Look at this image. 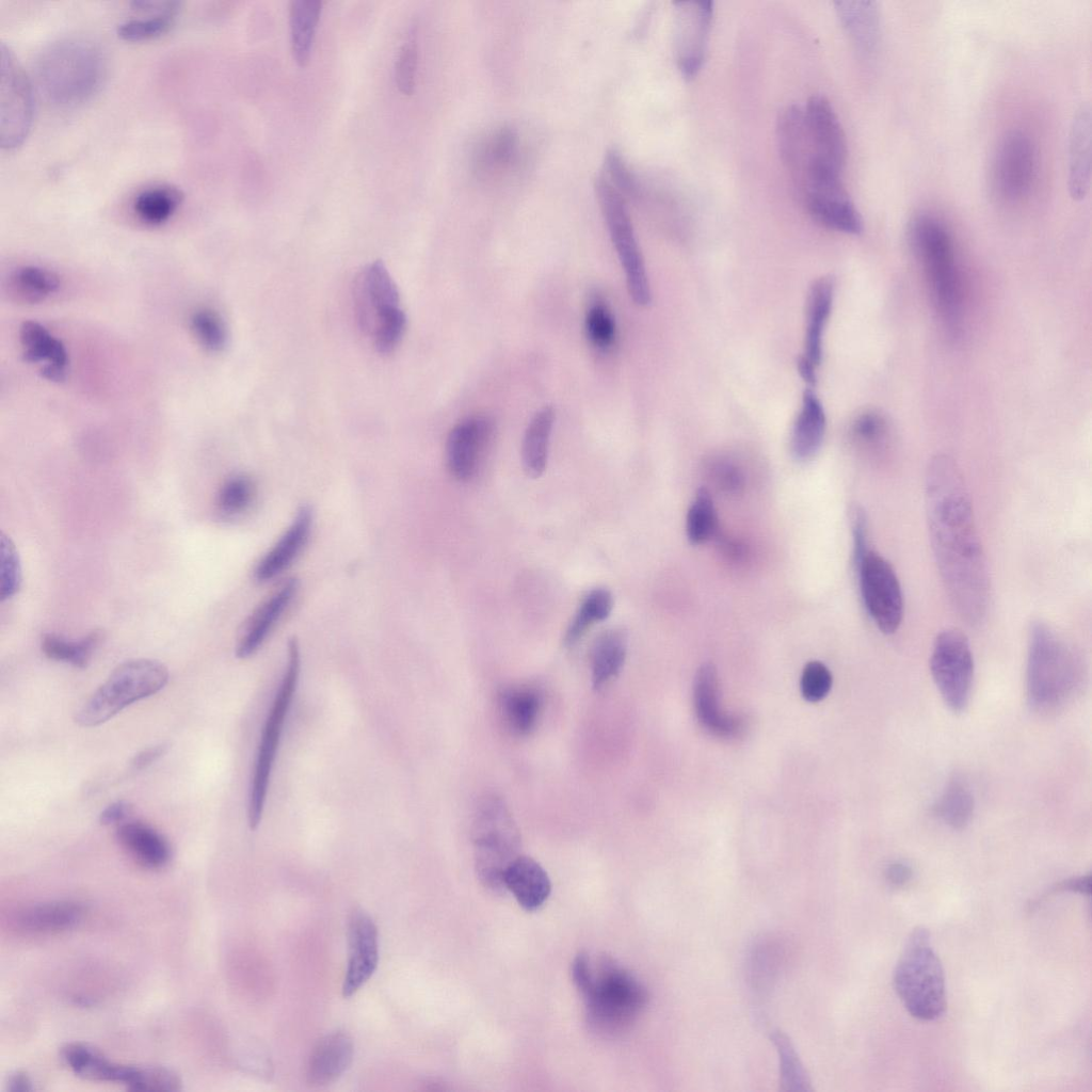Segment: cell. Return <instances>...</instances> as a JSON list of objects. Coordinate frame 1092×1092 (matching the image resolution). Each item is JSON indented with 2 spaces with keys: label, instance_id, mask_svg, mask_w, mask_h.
I'll list each match as a JSON object with an SVG mask.
<instances>
[{
  "label": "cell",
  "instance_id": "cell-54",
  "mask_svg": "<svg viewBox=\"0 0 1092 1092\" xmlns=\"http://www.w3.org/2000/svg\"><path fill=\"white\" fill-rule=\"evenodd\" d=\"M832 687V675L829 669L819 661L808 662L801 676L802 695L808 702L822 700Z\"/></svg>",
  "mask_w": 1092,
  "mask_h": 1092
},
{
  "label": "cell",
  "instance_id": "cell-47",
  "mask_svg": "<svg viewBox=\"0 0 1092 1092\" xmlns=\"http://www.w3.org/2000/svg\"><path fill=\"white\" fill-rule=\"evenodd\" d=\"M255 493L254 483L245 475L228 478L218 493V507L226 515H236L245 511L251 504Z\"/></svg>",
  "mask_w": 1092,
  "mask_h": 1092
},
{
  "label": "cell",
  "instance_id": "cell-49",
  "mask_svg": "<svg viewBox=\"0 0 1092 1092\" xmlns=\"http://www.w3.org/2000/svg\"><path fill=\"white\" fill-rule=\"evenodd\" d=\"M406 326L403 309L395 307L381 312L375 318L374 344L382 354L392 352L400 342Z\"/></svg>",
  "mask_w": 1092,
  "mask_h": 1092
},
{
  "label": "cell",
  "instance_id": "cell-41",
  "mask_svg": "<svg viewBox=\"0 0 1092 1092\" xmlns=\"http://www.w3.org/2000/svg\"><path fill=\"white\" fill-rule=\"evenodd\" d=\"M102 638L101 630H94L78 641H69L58 635L46 633L42 638L41 647L49 659L83 669L90 662Z\"/></svg>",
  "mask_w": 1092,
  "mask_h": 1092
},
{
  "label": "cell",
  "instance_id": "cell-56",
  "mask_svg": "<svg viewBox=\"0 0 1092 1092\" xmlns=\"http://www.w3.org/2000/svg\"><path fill=\"white\" fill-rule=\"evenodd\" d=\"M775 1041L777 1043V1050L780 1051L782 1061L781 1066L783 1076L785 1077L784 1082L786 1085H797V1089H799L798 1085L805 1083V1079L796 1053L785 1037L778 1034L775 1038Z\"/></svg>",
  "mask_w": 1092,
  "mask_h": 1092
},
{
  "label": "cell",
  "instance_id": "cell-22",
  "mask_svg": "<svg viewBox=\"0 0 1092 1092\" xmlns=\"http://www.w3.org/2000/svg\"><path fill=\"white\" fill-rule=\"evenodd\" d=\"M66 1065L78 1076L90 1080L122 1082L135 1090L142 1066L121 1065L109 1061L101 1053L82 1043H70L62 1048Z\"/></svg>",
  "mask_w": 1092,
  "mask_h": 1092
},
{
  "label": "cell",
  "instance_id": "cell-19",
  "mask_svg": "<svg viewBox=\"0 0 1092 1092\" xmlns=\"http://www.w3.org/2000/svg\"><path fill=\"white\" fill-rule=\"evenodd\" d=\"M348 963L342 983L343 997L354 995L373 975L379 962L378 928L362 910L354 911L348 926Z\"/></svg>",
  "mask_w": 1092,
  "mask_h": 1092
},
{
  "label": "cell",
  "instance_id": "cell-20",
  "mask_svg": "<svg viewBox=\"0 0 1092 1092\" xmlns=\"http://www.w3.org/2000/svg\"><path fill=\"white\" fill-rule=\"evenodd\" d=\"M524 159L521 135L513 126H501L484 134L471 155L473 172L483 178H495L516 170Z\"/></svg>",
  "mask_w": 1092,
  "mask_h": 1092
},
{
  "label": "cell",
  "instance_id": "cell-51",
  "mask_svg": "<svg viewBox=\"0 0 1092 1092\" xmlns=\"http://www.w3.org/2000/svg\"><path fill=\"white\" fill-rule=\"evenodd\" d=\"M417 36L412 29L403 42L395 65V80L399 91L411 95L415 87L417 70Z\"/></svg>",
  "mask_w": 1092,
  "mask_h": 1092
},
{
  "label": "cell",
  "instance_id": "cell-3",
  "mask_svg": "<svg viewBox=\"0 0 1092 1092\" xmlns=\"http://www.w3.org/2000/svg\"><path fill=\"white\" fill-rule=\"evenodd\" d=\"M1083 678L1081 660L1053 627L1034 622L1029 629L1027 696L1038 710H1054L1071 700Z\"/></svg>",
  "mask_w": 1092,
  "mask_h": 1092
},
{
  "label": "cell",
  "instance_id": "cell-45",
  "mask_svg": "<svg viewBox=\"0 0 1092 1092\" xmlns=\"http://www.w3.org/2000/svg\"><path fill=\"white\" fill-rule=\"evenodd\" d=\"M936 815L953 829L964 828L974 812L970 791L959 781H952L935 806Z\"/></svg>",
  "mask_w": 1092,
  "mask_h": 1092
},
{
  "label": "cell",
  "instance_id": "cell-43",
  "mask_svg": "<svg viewBox=\"0 0 1092 1092\" xmlns=\"http://www.w3.org/2000/svg\"><path fill=\"white\" fill-rule=\"evenodd\" d=\"M718 530V516L713 499L706 487H700L686 517V534L692 545L709 541Z\"/></svg>",
  "mask_w": 1092,
  "mask_h": 1092
},
{
  "label": "cell",
  "instance_id": "cell-42",
  "mask_svg": "<svg viewBox=\"0 0 1092 1092\" xmlns=\"http://www.w3.org/2000/svg\"><path fill=\"white\" fill-rule=\"evenodd\" d=\"M612 609L613 596L609 590L604 588L592 590L583 598L571 621L564 636V644L574 646L592 625L606 620Z\"/></svg>",
  "mask_w": 1092,
  "mask_h": 1092
},
{
  "label": "cell",
  "instance_id": "cell-10",
  "mask_svg": "<svg viewBox=\"0 0 1092 1092\" xmlns=\"http://www.w3.org/2000/svg\"><path fill=\"white\" fill-rule=\"evenodd\" d=\"M911 238L924 260L936 303L947 317H953L961 288L949 234L935 218L921 214L912 223Z\"/></svg>",
  "mask_w": 1092,
  "mask_h": 1092
},
{
  "label": "cell",
  "instance_id": "cell-27",
  "mask_svg": "<svg viewBox=\"0 0 1092 1092\" xmlns=\"http://www.w3.org/2000/svg\"><path fill=\"white\" fill-rule=\"evenodd\" d=\"M311 523L310 509L302 507L289 528L258 562L254 571L257 581L271 580L291 564L308 539Z\"/></svg>",
  "mask_w": 1092,
  "mask_h": 1092
},
{
  "label": "cell",
  "instance_id": "cell-11",
  "mask_svg": "<svg viewBox=\"0 0 1092 1092\" xmlns=\"http://www.w3.org/2000/svg\"><path fill=\"white\" fill-rule=\"evenodd\" d=\"M930 670L946 705L962 711L969 700L974 659L966 636L959 629L942 630L934 639Z\"/></svg>",
  "mask_w": 1092,
  "mask_h": 1092
},
{
  "label": "cell",
  "instance_id": "cell-50",
  "mask_svg": "<svg viewBox=\"0 0 1092 1092\" xmlns=\"http://www.w3.org/2000/svg\"><path fill=\"white\" fill-rule=\"evenodd\" d=\"M192 330L199 342L208 350L221 351L227 341V333L221 318L213 311L200 309L193 314Z\"/></svg>",
  "mask_w": 1092,
  "mask_h": 1092
},
{
  "label": "cell",
  "instance_id": "cell-24",
  "mask_svg": "<svg viewBox=\"0 0 1092 1092\" xmlns=\"http://www.w3.org/2000/svg\"><path fill=\"white\" fill-rule=\"evenodd\" d=\"M354 1054L352 1038L346 1031L323 1037L314 1047L307 1063L306 1080L314 1088L336 1081L350 1066Z\"/></svg>",
  "mask_w": 1092,
  "mask_h": 1092
},
{
  "label": "cell",
  "instance_id": "cell-21",
  "mask_svg": "<svg viewBox=\"0 0 1092 1092\" xmlns=\"http://www.w3.org/2000/svg\"><path fill=\"white\" fill-rule=\"evenodd\" d=\"M694 709L698 722L710 734L732 738L743 729L740 717L727 714L720 708V690L718 673L713 664L701 665L694 677Z\"/></svg>",
  "mask_w": 1092,
  "mask_h": 1092
},
{
  "label": "cell",
  "instance_id": "cell-64",
  "mask_svg": "<svg viewBox=\"0 0 1092 1092\" xmlns=\"http://www.w3.org/2000/svg\"><path fill=\"white\" fill-rule=\"evenodd\" d=\"M1063 889L1072 892H1079L1081 894H1089L1090 877L1073 878L1060 885Z\"/></svg>",
  "mask_w": 1092,
  "mask_h": 1092
},
{
  "label": "cell",
  "instance_id": "cell-32",
  "mask_svg": "<svg viewBox=\"0 0 1092 1092\" xmlns=\"http://www.w3.org/2000/svg\"><path fill=\"white\" fill-rule=\"evenodd\" d=\"M776 132L782 161L801 179L810 158L803 109L788 106L782 110L777 118Z\"/></svg>",
  "mask_w": 1092,
  "mask_h": 1092
},
{
  "label": "cell",
  "instance_id": "cell-61",
  "mask_svg": "<svg viewBox=\"0 0 1092 1092\" xmlns=\"http://www.w3.org/2000/svg\"><path fill=\"white\" fill-rule=\"evenodd\" d=\"M912 877V869L904 863H894L888 866L886 870V878L890 884L895 886H902L910 881Z\"/></svg>",
  "mask_w": 1092,
  "mask_h": 1092
},
{
  "label": "cell",
  "instance_id": "cell-38",
  "mask_svg": "<svg viewBox=\"0 0 1092 1092\" xmlns=\"http://www.w3.org/2000/svg\"><path fill=\"white\" fill-rule=\"evenodd\" d=\"M322 3L319 0H294L290 5L291 51L295 63L309 62Z\"/></svg>",
  "mask_w": 1092,
  "mask_h": 1092
},
{
  "label": "cell",
  "instance_id": "cell-48",
  "mask_svg": "<svg viewBox=\"0 0 1092 1092\" xmlns=\"http://www.w3.org/2000/svg\"><path fill=\"white\" fill-rule=\"evenodd\" d=\"M176 15L177 13H166L127 20L118 26L117 34L129 42L154 39L171 30Z\"/></svg>",
  "mask_w": 1092,
  "mask_h": 1092
},
{
  "label": "cell",
  "instance_id": "cell-12",
  "mask_svg": "<svg viewBox=\"0 0 1092 1092\" xmlns=\"http://www.w3.org/2000/svg\"><path fill=\"white\" fill-rule=\"evenodd\" d=\"M854 567L868 615L883 633H894L903 617V595L895 569L872 549Z\"/></svg>",
  "mask_w": 1092,
  "mask_h": 1092
},
{
  "label": "cell",
  "instance_id": "cell-44",
  "mask_svg": "<svg viewBox=\"0 0 1092 1092\" xmlns=\"http://www.w3.org/2000/svg\"><path fill=\"white\" fill-rule=\"evenodd\" d=\"M12 284L26 301L39 302L58 291L60 278L48 269L26 266L14 272Z\"/></svg>",
  "mask_w": 1092,
  "mask_h": 1092
},
{
  "label": "cell",
  "instance_id": "cell-9",
  "mask_svg": "<svg viewBox=\"0 0 1092 1092\" xmlns=\"http://www.w3.org/2000/svg\"><path fill=\"white\" fill-rule=\"evenodd\" d=\"M594 190L625 272L629 295L637 305L647 306L652 299L649 282L625 197L604 174L595 178Z\"/></svg>",
  "mask_w": 1092,
  "mask_h": 1092
},
{
  "label": "cell",
  "instance_id": "cell-5",
  "mask_svg": "<svg viewBox=\"0 0 1092 1092\" xmlns=\"http://www.w3.org/2000/svg\"><path fill=\"white\" fill-rule=\"evenodd\" d=\"M894 989L908 1012L921 1021H934L946 1009L945 976L927 929L909 935L893 973Z\"/></svg>",
  "mask_w": 1092,
  "mask_h": 1092
},
{
  "label": "cell",
  "instance_id": "cell-15",
  "mask_svg": "<svg viewBox=\"0 0 1092 1092\" xmlns=\"http://www.w3.org/2000/svg\"><path fill=\"white\" fill-rule=\"evenodd\" d=\"M803 184L807 209L815 221L845 234L862 232L861 214L845 190L839 175H815Z\"/></svg>",
  "mask_w": 1092,
  "mask_h": 1092
},
{
  "label": "cell",
  "instance_id": "cell-59",
  "mask_svg": "<svg viewBox=\"0 0 1092 1092\" xmlns=\"http://www.w3.org/2000/svg\"><path fill=\"white\" fill-rule=\"evenodd\" d=\"M168 749V744L165 742L148 746L133 756L130 761V769L132 771H141L146 769L160 757H162Z\"/></svg>",
  "mask_w": 1092,
  "mask_h": 1092
},
{
  "label": "cell",
  "instance_id": "cell-2",
  "mask_svg": "<svg viewBox=\"0 0 1092 1092\" xmlns=\"http://www.w3.org/2000/svg\"><path fill=\"white\" fill-rule=\"evenodd\" d=\"M572 978L583 999L587 1023L600 1037L628 1030L648 1001L638 978L606 954L579 953L572 964Z\"/></svg>",
  "mask_w": 1092,
  "mask_h": 1092
},
{
  "label": "cell",
  "instance_id": "cell-13",
  "mask_svg": "<svg viewBox=\"0 0 1092 1092\" xmlns=\"http://www.w3.org/2000/svg\"><path fill=\"white\" fill-rule=\"evenodd\" d=\"M30 82L13 53L1 45V146L12 149L27 136L33 116Z\"/></svg>",
  "mask_w": 1092,
  "mask_h": 1092
},
{
  "label": "cell",
  "instance_id": "cell-28",
  "mask_svg": "<svg viewBox=\"0 0 1092 1092\" xmlns=\"http://www.w3.org/2000/svg\"><path fill=\"white\" fill-rule=\"evenodd\" d=\"M84 908L75 901L60 900L30 905L15 917L16 928L28 934H50L77 926Z\"/></svg>",
  "mask_w": 1092,
  "mask_h": 1092
},
{
  "label": "cell",
  "instance_id": "cell-57",
  "mask_svg": "<svg viewBox=\"0 0 1092 1092\" xmlns=\"http://www.w3.org/2000/svg\"><path fill=\"white\" fill-rule=\"evenodd\" d=\"M854 436L866 445H878L885 435V423L876 414L861 415L853 424Z\"/></svg>",
  "mask_w": 1092,
  "mask_h": 1092
},
{
  "label": "cell",
  "instance_id": "cell-62",
  "mask_svg": "<svg viewBox=\"0 0 1092 1092\" xmlns=\"http://www.w3.org/2000/svg\"><path fill=\"white\" fill-rule=\"evenodd\" d=\"M6 1089L11 1092L32 1091L33 1086L30 1077L25 1072H16L10 1076Z\"/></svg>",
  "mask_w": 1092,
  "mask_h": 1092
},
{
  "label": "cell",
  "instance_id": "cell-46",
  "mask_svg": "<svg viewBox=\"0 0 1092 1092\" xmlns=\"http://www.w3.org/2000/svg\"><path fill=\"white\" fill-rule=\"evenodd\" d=\"M584 327L590 343L596 349L605 351L612 347L616 336L615 321L603 302L595 301L590 305Z\"/></svg>",
  "mask_w": 1092,
  "mask_h": 1092
},
{
  "label": "cell",
  "instance_id": "cell-30",
  "mask_svg": "<svg viewBox=\"0 0 1092 1092\" xmlns=\"http://www.w3.org/2000/svg\"><path fill=\"white\" fill-rule=\"evenodd\" d=\"M825 427L826 417L820 400L812 389H805L790 438V449L796 460L806 461L818 452Z\"/></svg>",
  "mask_w": 1092,
  "mask_h": 1092
},
{
  "label": "cell",
  "instance_id": "cell-14",
  "mask_svg": "<svg viewBox=\"0 0 1092 1092\" xmlns=\"http://www.w3.org/2000/svg\"><path fill=\"white\" fill-rule=\"evenodd\" d=\"M1034 162L1030 139L1021 131L1006 133L993 159L992 180L997 195L1007 202L1023 198L1031 187Z\"/></svg>",
  "mask_w": 1092,
  "mask_h": 1092
},
{
  "label": "cell",
  "instance_id": "cell-58",
  "mask_svg": "<svg viewBox=\"0 0 1092 1092\" xmlns=\"http://www.w3.org/2000/svg\"><path fill=\"white\" fill-rule=\"evenodd\" d=\"M709 470L717 485L723 491L735 493L743 485L741 471L732 463L718 461L709 467Z\"/></svg>",
  "mask_w": 1092,
  "mask_h": 1092
},
{
  "label": "cell",
  "instance_id": "cell-7",
  "mask_svg": "<svg viewBox=\"0 0 1092 1092\" xmlns=\"http://www.w3.org/2000/svg\"><path fill=\"white\" fill-rule=\"evenodd\" d=\"M167 681L168 670L160 661L146 658L125 661L77 709L74 720L82 727L98 726L129 705L156 694Z\"/></svg>",
  "mask_w": 1092,
  "mask_h": 1092
},
{
  "label": "cell",
  "instance_id": "cell-35",
  "mask_svg": "<svg viewBox=\"0 0 1092 1092\" xmlns=\"http://www.w3.org/2000/svg\"><path fill=\"white\" fill-rule=\"evenodd\" d=\"M628 638L622 628L604 631L594 641L591 653V677L593 688H604L621 672L627 655Z\"/></svg>",
  "mask_w": 1092,
  "mask_h": 1092
},
{
  "label": "cell",
  "instance_id": "cell-55",
  "mask_svg": "<svg viewBox=\"0 0 1092 1092\" xmlns=\"http://www.w3.org/2000/svg\"><path fill=\"white\" fill-rule=\"evenodd\" d=\"M849 520L853 540V564L855 565L870 549L867 514L861 505L853 504L849 510Z\"/></svg>",
  "mask_w": 1092,
  "mask_h": 1092
},
{
  "label": "cell",
  "instance_id": "cell-16",
  "mask_svg": "<svg viewBox=\"0 0 1092 1092\" xmlns=\"http://www.w3.org/2000/svg\"><path fill=\"white\" fill-rule=\"evenodd\" d=\"M494 433L493 420L484 415L471 416L455 424L446 444L451 476L462 482L475 479L482 469Z\"/></svg>",
  "mask_w": 1092,
  "mask_h": 1092
},
{
  "label": "cell",
  "instance_id": "cell-26",
  "mask_svg": "<svg viewBox=\"0 0 1092 1092\" xmlns=\"http://www.w3.org/2000/svg\"><path fill=\"white\" fill-rule=\"evenodd\" d=\"M503 886L527 911L541 908L551 890V883L545 869L526 855H518L508 866L503 874Z\"/></svg>",
  "mask_w": 1092,
  "mask_h": 1092
},
{
  "label": "cell",
  "instance_id": "cell-33",
  "mask_svg": "<svg viewBox=\"0 0 1092 1092\" xmlns=\"http://www.w3.org/2000/svg\"><path fill=\"white\" fill-rule=\"evenodd\" d=\"M833 296L834 284L825 276L814 280L807 293L803 356L815 366L821 362L822 333L831 314Z\"/></svg>",
  "mask_w": 1092,
  "mask_h": 1092
},
{
  "label": "cell",
  "instance_id": "cell-34",
  "mask_svg": "<svg viewBox=\"0 0 1092 1092\" xmlns=\"http://www.w3.org/2000/svg\"><path fill=\"white\" fill-rule=\"evenodd\" d=\"M837 16L856 48L872 52L879 42L881 30L880 10L873 1H836Z\"/></svg>",
  "mask_w": 1092,
  "mask_h": 1092
},
{
  "label": "cell",
  "instance_id": "cell-17",
  "mask_svg": "<svg viewBox=\"0 0 1092 1092\" xmlns=\"http://www.w3.org/2000/svg\"><path fill=\"white\" fill-rule=\"evenodd\" d=\"M712 14L711 1L675 3V53L677 66L686 79L696 76L703 66Z\"/></svg>",
  "mask_w": 1092,
  "mask_h": 1092
},
{
  "label": "cell",
  "instance_id": "cell-8",
  "mask_svg": "<svg viewBox=\"0 0 1092 1092\" xmlns=\"http://www.w3.org/2000/svg\"><path fill=\"white\" fill-rule=\"evenodd\" d=\"M300 663L299 643L292 638L288 641L287 665L264 721L256 753L247 806L251 830H256L261 821L283 727L299 681Z\"/></svg>",
  "mask_w": 1092,
  "mask_h": 1092
},
{
  "label": "cell",
  "instance_id": "cell-60",
  "mask_svg": "<svg viewBox=\"0 0 1092 1092\" xmlns=\"http://www.w3.org/2000/svg\"><path fill=\"white\" fill-rule=\"evenodd\" d=\"M131 805L125 800H118L109 804L99 815V822L103 825L121 824L131 813Z\"/></svg>",
  "mask_w": 1092,
  "mask_h": 1092
},
{
  "label": "cell",
  "instance_id": "cell-36",
  "mask_svg": "<svg viewBox=\"0 0 1092 1092\" xmlns=\"http://www.w3.org/2000/svg\"><path fill=\"white\" fill-rule=\"evenodd\" d=\"M542 697L530 686H511L501 691L499 708L507 727L516 736L529 735L536 725Z\"/></svg>",
  "mask_w": 1092,
  "mask_h": 1092
},
{
  "label": "cell",
  "instance_id": "cell-23",
  "mask_svg": "<svg viewBox=\"0 0 1092 1092\" xmlns=\"http://www.w3.org/2000/svg\"><path fill=\"white\" fill-rule=\"evenodd\" d=\"M296 591L298 580L290 578L258 607L238 640V658L245 659L257 652L292 601Z\"/></svg>",
  "mask_w": 1092,
  "mask_h": 1092
},
{
  "label": "cell",
  "instance_id": "cell-4",
  "mask_svg": "<svg viewBox=\"0 0 1092 1092\" xmlns=\"http://www.w3.org/2000/svg\"><path fill=\"white\" fill-rule=\"evenodd\" d=\"M37 80L53 105L74 108L90 100L103 84L107 65L93 42L64 38L42 51L36 63Z\"/></svg>",
  "mask_w": 1092,
  "mask_h": 1092
},
{
  "label": "cell",
  "instance_id": "cell-29",
  "mask_svg": "<svg viewBox=\"0 0 1092 1092\" xmlns=\"http://www.w3.org/2000/svg\"><path fill=\"white\" fill-rule=\"evenodd\" d=\"M1069 189L1071 196L1082 199L1091 181V113L1081 107L1076 113L1070 133Z\"/></svg>",
  "mask_w": 1092,
  "mask_h": 1092
},
{
  "label": "cell",
  "instance_id": "cell-39",
  "mask_svg": "<svg viewBox=\"0 0 1092 1092\" xmlns=\"http://www.w3.org/2000/svg\"><path fill=\"white\" fill-rule=\"evenodd\" d=\"M182 199L183 195L179 189L168 184H157L138 193L132 209L143 223L157 226L174 215Z\"/></svg>",
  "mask_w": 1092,
  "mask_h": 1092
},
{
  "label": "cell",
  "instance_id": "cell-6",
  "mask_svg": "<svg viewBox=\"0 0 1092 1092\" xmlns=\"http://www.w3.org/2000/svg\"><path fill=\"white\" fill-rule=\"evenodd\" d=\"M472 841L479 880L491 890H503V874L520 855L521 838L509 807L500 797L485 794L478 801L473 812Z\"/></svg>",
  "mask_w": 1092,
  "mask_h": 1092
},
{
  "label": "cell",
  "instance_id": "cell-37",
  "mask_svg": "<svg viewBox=\"0 0 1092 1092\" xmlns=\"http://www.w3.org/2000/svg\"><path fill=\"white\" fill-rule=\"evenodd\" d=\"M555 410L546 405L531 418L521 445V460L526 473L539 478L547 466L548 447L555 422Z\"/></svg>",
  "mask_w": 1092,
  "mask_h": 1092
},
{
  "label": "cell",
  "instance_id": "cell-31",
  "mask_svg": "<svg viewBox=\"0 0 1092 1092\" xmlns=\"http://www.w3.org/2000/svg\"><path fill=\"white\" fill-rule=\"evenodd\" d=\"M116 838L122 847L141 865L157 869L171 858L167 840L151 826L140 821L118 824Z\"/></svg>",
  "mask_w": 1092,
  "mask_h": 1092
},
{
  "label": "cell",
  "instance_id": "cell-52",
  "mask_svg": "<svg viewBox=\"0 0 1092 1092\" xmlns=\"http://www.w3.org/2000/svg\"><path fill=\"white\" fill-rule=\"evenodd\" d=\"M0 552L1 599L5 600L12 598L19 590L21 568L16 547L4 533L1 534Z\"/></svg>",
  "mask_w": 1092,
  "mask_h": 1092
},
{
  "label": "cell",
  "instance_id": "cell-1",
  "mask_svg": "<svg viewBox=\"0 0 1092 1092\" xmlns=\"http://www.w3.org/2000/svg\"><path fill=\"white\" fill-rule=\"evenodd\" d=\"M925 508L933 557L960 619L983 623L990 601V576L963 475L949 456H934L927 468Z\"/></svg>",
  "mask_w": 1092,
  "mask_h": 1092
},
{
  "label": "cell",
  "instance_id": "cell-25",
  "mask_svg": "<svg viewBox=\"0 0 1092 1092\" xmlns=\"http://www.w3.org/2000/svg\"><path fill=\"white\" fill-rule=\"evenodd\" d=\"M19 337L26 362H46L41 370L43 378L58 383L66 379L68 358L61 340L53 337L44 325L32 320L21 324Z\"/></svg>",
  "mask_w": 1092,
  "mask_h": 1092
},
{
  "label": "cell",
  "instance_id": "cell-18",
  "mask_svg": "<svg viewBox=\"0 0 1092 1092\" xmlns=\"http://www.w3.org/2000/svg\"><path fill=\"white\" fill-rule=\"evenodd\" d=\"M803 112L810 148L809 160L825 163L841 172L847 159V142L833 106L824 96L814 95Z\"/></svg>",
  "mask_w": 1092,
  "mask_h": 1092
},
{
  "label": "cell",
  "instance_id": "cell-63",
  "mask_svg": "<svg viewBox=\"0 0 1092 1092\" xmlns=\"http://www.w3.org/2000/svg\"><path fill=\"white\" fill-rule=\"evenodd\" d=\"M798 371L801 378L809 386H815L817 383L816 367L805 356L801 355L797 362Z\"/></svg>",
  "mask_w": 1092,
  "mask_h": 1092
},
{
  "label": "cell",
  "instance_id": "cell-40",
  "mask_svg": "<svg viewBox=\"0 0 1092 1092\" xmlns=\"http://www.w3.org/2000/svg\"><path fill=\"white\" fill-rule=\"evenodd\" d=\"M362 294L363 303L372 307L375 318L385 310L400 306L397 285L381 260L373 261L365 268Z\"/></svg>",
  "mask_w": 1092,
  "mask_h": 1092
},
{
  "label": "cell",
  "instance_id": "cell-53",
  "mask_svg": "<svg viewBox=\"0 0 1092 1092\" xmlns=\"http://www.w3.org/2000/svg\"><path fill=\"white\" fill-rule=\"evenodd\" d=\"M605 170L604 175L624 197L635 198L639 195L638 180L616 149L607 151Z\"/></svg>",
  "mask_w": 1092,
  "mask_h": 1092
}]
</instances>
